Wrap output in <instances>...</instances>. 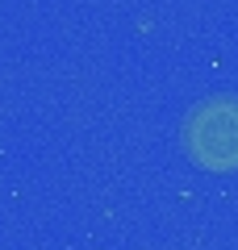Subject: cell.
I'll return each instance as SVG.
<instances>
[{"label":"cell","instance_id":"1","mask_svg":"<svg viewBox=\"0 0 238 250\" xmlns=\"http://www.w3.org/2000/svg\"><path fill=\"white\" fill-rule=\"evenodd\" d=\"M188 159L205 171H238V96H209L180 129Z\"/></svg>","mask_w":238,"mask_h":250}]
</instances>
